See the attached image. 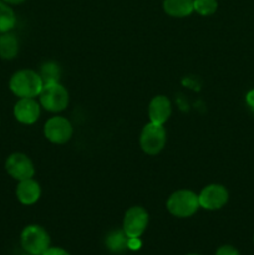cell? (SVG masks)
Returning a JSON list of instances; mask_svg holds the SVG:
<instances>
[{"instance_id": "cb8c5ba5", "label": "cell", "mask_w": 254, "mask_h": 255, "mask_svg": "<svg viewBox=\"0 0 254 255\" xmlns=\"http://www.w3.org/2000/svg\"><path fill=\"white\" fill-rule=\"evenodd\" d=\"M187 255H201V254H196V253H191V254H187Z\"/></svg>"}, {"instance_id": "3957f363", "label": "cell", "mask_w": 254, "mask_h": 255, "mask_svg": "<svg viewBox=\"0 0 254 255\" xmlns=\"http://www.w3.org/2000/svg\"><path fill=\"white\" fill-rule=\"evenodd\" d=\"M21 246L27 254L42 255L50 248V236L46 229L37 224H30L21 232Z\"/></svg>"}, {"instance_id": "44dd1931", "label": "cell", "mask_w": 254, "mask_h": 255, "mask_svg": "<svg viewBox=\"0 0 254 255\" xmlns=\"http://www.w3.org/2000/svg\"><path fill=\"white\" fill-rule=\"evenodd\" d=\"M142 243L139 238H129L128 239V249L131 251H137V249L141 248Z\"/></svg>"}, {"instance_id": "7402d4cb", "label": "cell", "mask_w": 254, "mask_h": 255, "mask_svg": "<svg viewBox=\"0 0 254 255\" xmlns=\"http://www.w3.org/2000/svg\"><path fill=\"white\" fill-rule=\"evenodd\" d=\"M246 100H247V104L254 110V90H252V91H249L248 94H247Z\"/></svg>"}, {"instance_id": "9c48e42d", "label": "cell", "mask_w": 254, "mask_h": 255, "mask_svg": "<svg viewBox=\"0 0 254 255\" xmlns=\"http://www.w3.org/2000/svg\"><path fill=\"white\" fill-rule=\"evenodd\" d=\"M5 169L10 177L16 181H24V179L32 178L35 174V167L31 159L24 153H12L7 157L5 162Z\"/></svg>"}, {"instance_id": "5bb4252c", "label": "cell", "mask_w": 254, "mask_h": 255, "mask_svg": "<svg viewBox=\"0 0 254 255\" xmlns=\"http://www.w3.org/2000/svg\"><path fill=\"white\" fill-rule=\"evenodd\" d=\"M19 52L17 37L11 32L0 34V57L4 60H11Z\"/></svg>"}, {"instance_id": "603a6c76", "label": "cell", "mask_w": 254, "mask_h": 255, "mask_svg": "<svg viewBox=\"0 0 254 255\" xmlns=\"http://www.w3.org/2000/svg\"><path fill=\"white\" fill-rule=\"evenodd\" d=\"M4 2H6V4H11V5H19L21 4V2H24L25 0H2Z\"/></svg>"}, {"instance_id": "2e32d148", "label": "cell", "mask_w": 254, "mask_h": 255, "mask_svg": "<svg viewBox=\"0 0 254 255\" xmlns=\"http://www.w3.org/2000/svg\"><path fill=\"white\" fill-rule=\"evenodd\" d=\"M16 25L15 12L6 2L0 1V34L10 32Z\"/></svg>"}, {"instance_id": "7c38bea8", "label": "cell", "mask_w": 254, "mask_h": 255, "mask_svg": "<svg viewBox=\"0 0 254 255\" xmlns=\"http://www.w3.org/2000/svg\"><path fill=\"white\" fill-rule=\"evenodd\" d=\"M40 196H41V187L35 179H24L17 184L16 197L21 204L31 206L39 201Z\"/></svg>"}, {"instance_id": "7a4b0ae2", "label": "cell", "mask_w": 254, "mask_h": 255, "mask_svg": "<svg viewBox=\"0 0 254 255\" xmlns=\"http://www.w3.org/2000/svg\"><path fill=\"white\" fill-rule=\"evenodd\" d=\"M199 208L198 194L188 189L176 191L167 199V209L169 213L178 218L192 217Z\"/></svg>"}, {"instance_id": "9a60e30c", "label": "cell", "mask_w": 254, "mask_h": 255, "mask_svg": "<svg viewBox=\"0 0 254 255\" xmlns=\"http://www.w3.org/2000/svg\"><path fill=\"white\" fill-rule=\"evenodd\" d=\"M128 237L122 231H112L107 234L105 239L106 248L111 253H124L126 249H128Z\"/></svg>"}, {"instance_id": "ffe728a7", "label": "cell", "mask_w": 254, "mask_h": 255, "mask_svg": "<svg viewBox=\"0 0 254 255\" xmlns=\"http://www.w3.org/2000/svg\"><path fill=\"white\" fill-rule=\"evenodd\" d=\"M42 255H70V253L65 251L64 248H60V247H50Z\"/></svg>"}, {"instance_id": "8fae6325", "label": "cell", "mask_w": 254, "mask_h": 255, "mask_svg": "<svg viewBox=\"0 0 254 255\" xmlns=\"http://www.w3.org/2000/svg\"><path fill=\"white\" fill-rule=\"evenodd\" d=\"M172 112L171 101L164 95H157L151 100L148 106L149 121L154 124L163 125L169 119Z\"/></svg>"}, {"instance_id": "6da1fadb", "label": "cell", "mask_w": 254, "mask_h": 255, "mask_svg": "<svg viewBox=\"0 0 254 255\" xmlns=\"http://www.w3.org/2000/svg\"><path fill=\"white\" fill-rule=\"evenodd\" d=\"M42 86H44V82L39 72L29 69L19 70L15 72L9 82L11 92L20 99H25V97L34 99L39 96Z\"/></svg>"}, {"instance_id": "277c9868", "label": "cell", "mask_w": 254, "mask_h": 255, "mask_svg": "<svg viewBox=\"0 0 254 255\" xmlns=\"http://www.w3.org/2000/svg\"><path fill=\"white\" fill-rule=\"evenodd\" d=\"M167 133L163 125L154 124L149 121L142 128L139 136V146L142 151L149 156H156L166 146Z\"/></svg>"}, {"instance_id": "e0dca14e", "label": "cell", "mask_w": 254, "mask_h": 255, "mask_svg": "<svg viewBox=\"0 0 254 255\" xmlns=\"http://www.w3.org/2000/svg\"><path fill=\"white\" fill-rule=\"evenodd\" d=\"M39 75L44 84H50V82H59L61 77V69L59 65L54 61H47L41 65Z\"/></svg>"}, {"instance_id": "d6986e66", "label": "cell", "mask_w": 254, "mask_h": 255, "mask_svg": "<svg viewBox=\"0 0 254 255\" xmlns=\"http://www.w3.org/2000/svg\"><path fill=\"white\" fill-rule=\"evenodd\" d=\"M214 255H241V254H239V252L237 251L234 247L226 244V246L219 247Z\"/></svg>"}, {"instance_id": "52a82bcc", "label": "cell", "mask_w": 254, "mask_h": 255, "mask_svg": "<svg viewBox=\"0 0 254 255\" xmlns=\"http://www.w3.org/2000/svg\"><path fill=\"white\" fill-rule=\"evenodd\" d=\"M72 125L62 116H54L46 121L44 126V134L47 141L55 144H64L72 137Z\"/></svg>"}, {"instance_id": "5b68a950", "label": "cell", "mask_w": 254, "mask_h": 255, "mask_svg": "<svg viewBox=\"0 0 254 255\" xmlns=\"http://www.w3.org/2000/svg\"><path fill=\"white\" fill-rule=\"evenodd\" d=\"M40 105L46 111L60 112L64 111L69 105V92L60 82L44 84L39 94Z\"/></svg>"}, {"instance_id": "d4e9b609", "label": "cell", "mask_w": 254, "mask_h": 255, "mask_svg": "<svg viewBox=\"0 0 254 255\" xmlns=\"http://www.w3.org/2000/svg\"><path fill=\"white\" fill-rule=\"evenodd\" d=\"M24 255H31V254H24Z\"/></svg>"}, {"instance_id": "30bf717a", "label": "cell", "mask_w": 254, "mask_h": 255, "mask_svg": "<svg viewBox=\"0 0 254 255\" xmlns=\"http://www.w3.org/2000/svg\"><path fill=\"white\" fill-rule=\"evenodd\" d=\"M14 116L24 125H31L40 117V104L31 97L20 99L14 106Z\"/></svg>"}, {"instance_id": "ba28073f", "label": "cell", "mask_w": 254, "mask_h": 255, "mask_svg": "<svg viewBox=\"0 0 254 255\" xmlns=\"http://www.w3.org/2000/svg\"><path fill=\"white\" fill-rule=\"evenodd\" d=\"M199 207L207 211H217L228 202V191L222 184H208L198 194Z\"/></svg>"}, {"instance_id": "8992f818", "label": "cell", "mask_w": 254, "mask_h": 255, "mask_svg": "<svg viewBox=\"0 0 254 255\" xmlns=\"http://www.w3.org/2000/svg\"><path fill=\"white\" fill-rule=\"evenodd\" d=\"M148 226V212L143 207L134 206L125 213L122 229L128 238H139Z\"/></svg>"}, {"instance_id": "ac0fdd59", "label": "cell", "mask_w": 254, "mask_h": 255, "mask_svg": "<svg viewBox=\"0 0 254 255\" xmlns=\"http://www.w3.org/2000/svg\"><path fill=\"white\" fill-rule=\"evenodd\" d=\"M218 7L217 0H193L194 11L198 12L202 16H209L214 14Z\"/></svg>"}, {"instance_id": "4fadbf2b", "label": "cell", "mask_w": 254, "mask_h": 255, "mask_svg": "<svg viewBox=\"0 0 254 255\" xmlns=\"http://www.w3.org/2000/svg\"><path fill=\"white\" fill-rule=\"evenodd\" d=\"M163 10L172 17H186L194 11L193 0H163Z\"/></svg>"}, {"instance_id": "484cf974", "label": "cell", "mask_w": 254, "mask_h": 255, "mask_svg": "<svg viewBox=\"0 0 254 255\" xmlns=\"http://www.w3.org/2000/svg\"><path fill=\"white\" fill-rule=\"evenodd\" d=\"M253 241H254V237H253Z\"/></svg>"}]
</instances>
